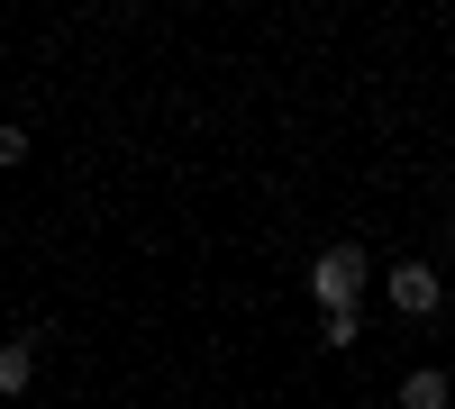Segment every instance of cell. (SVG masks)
Segmentation results:
<instances>
[{
    "instance_id": "cell-4",
    "label": "cell",
    "mask_w": 455,
    "mask_h": 409,
    "mask_svg": "<svg viewBox=\"0 0 455 409\" xmlns=\"http://www.w3.org/2000/svg\"><path fill=\"white\" fill-rule=\"evenodd\" d=\"M36 382V337H0V400H28Z\"/></svg>"
},
{
    "instance_id": "cell-2",
    "label": "cell",
    "mask_w": 455,
    "mask_h": 409,
    "mask_svg": "<svg viewBox=\"0 0 455 409\" xmlns=\"http://www.w3.org/2000/svg\"><path fill=\"white\" fill-rule=\"evenodd\" d=\"M373 291H383L401 319H437V310H446V273L428 264V255H401L392 273H373Z\"/></svg>"
},
{
    "instance_id": "cell-1",
    "label": "cell",
    "mask_w": 455,
    "mask_h": 409,
    "mask_svg": "<svg viewBox=\"0 0 455 409\" xmlns=\"http://www.w3.org/2000/svg\"><path fill=\"white\" fill-rule=\"evenodd\" d=\"M364 291H373V255L355 237H337V246L310 255V301H319V319L328 310H364Z\"/></svg>"
},
{
    "instance_id": "cell-7",
    "label": "cell",
    "mask_w": 455,
    "mask_h": 409,
    "mask_svg": "<svg viewBox=\"0 0 455 409\" xmlns=\"http://www.w3.org/2000/svg\"><path fill=\"white\" fill-rule=\"evenodd\" d=\"M446 255H455V218H446Z\"/></svg>"
},
{
    "instance_id": "cell-6",
    "label": "cell",
    "mask_w": 455,
    "mask_h": 409,
    "mask_svg": "<svg viewBox=\"0 0 455 409\" xmlns=\"http://www.w3.org/2000/svg\"><path fill=\"white\" fill-rule=\"evenodd\" d=\"M28 155H36V137H28V128H19V119H0V173H19V164H28Z\"/></svg>"
},
{
    "instance_id": "cell-3",
    "label": "cell",
    "mask_w": 455,
    "mask_h": 409,
    "mask_svg": "<svg viewBox=\"0 0 455 409\" xmlns=\"http://www.w3.org/2000/svg\"><path fill=\"white\" fill-rule=\"evenodd\" d=\"M392 400L401 409H455V374L446 364H410V374L392 382Z\"/></svg>"
},
{
    "instance_id": "cell-5",
    "label": "cell",
    "mask_w": 455,
    "mask_h": 409,
    "mask_svg": "<svg viewBox=\"0 0 455 409\" xmlns=\"http://www.w3.org/2000/svg\"><path fill=\"white\" fill-rule=\"evenodd\" d=\"M319 346H328V355H355V346H364V310H328V319H319Z\"/></svg>"
}]
</instances>
